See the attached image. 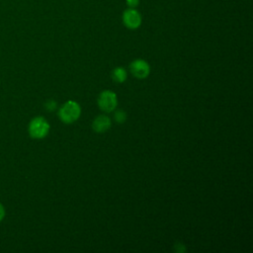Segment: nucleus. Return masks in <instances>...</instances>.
<instances>
[{
    "instance_id": "1",
    "label": "nucleus",
    "mask_w": 253,
    "mask_h": 253,
    "mask_svg": "<svg viewBox=\"0 0 253 253\" xmlns=\"http://www.w3.org/2000/svg\"><path fill=\"white\" fill-rule=\"evenodd\" d=\"M80 113V106L74 101H68L59 109L58 117L63 123L71 124L79 118Z\"/></svg>"
},
{
    "instance_id": "2",
    "label": "nucleus",
    "mask_w": 253,
    "mask_h": 253,
    "mask_svg": "<svg viewBox=\"0 0 253 253\" xmlns=\"http://www.w3.org/2000/svg\"><path fill=\"white\" fill-rule=\"evenodd\" d=\"M49 131V125L42 117L34 118L29 125V133L33 138H43Z\"/></svg>"
},
{
    "instance_id": "3",
    "label": "nucleus",
    "mask_w": 253,
    "mask_h": 253,
    "mask_svg": "<svg viewBox=\"0 0 253 253\" xmlns=\"http://www.w3.org/2000/svg\"><path fill=\"white\" fill-rule=\"evenodd\" d=\"M123 23L128 29H137L141 24V16L135 8H128L123 13Z\"/></svg>"
},
{
    "instance_id": "4",
    "label": "nucleus",
    "mask_w": 253,
    "mask_h": 253,
    "mask_svg": "<svg viewBox=\"0 0 253 253\" xmlns=\"http://www.w3.org/2000/svg\"><path fill=\"white\" fill-rule=\"evenodd\" d=\"M98 105L105 112L113 111L117 106V96L113 91L106 90L102 92L98 99Z\"/></svg>"
},
{
    "instance_id": "5",
    "label": "nucleus",
    "mask_w": 253,
    "mask_h": 253,
    "mask_svg": "<svg viewBox=\"0 0 253 253\" xmlns=\"http://www.w3.org/2000/svg\"><path fill=\"white\" fill-rule=\"evenodd\" d=\"M129 69H130V72L132 73V75L139 79L147 77L149 74V71H150V67H149L148 63L143 59L133 60L129 65Z\"/></svg>"
},
{
    "instance_id": "6",
    "label": "nucleus",
    "mask_w": 253,
    "mask_h": 253,
    "mask_svg": "<svg viewBox=\"0 0 253 253\" xmlns=\"http://www.w3.org/2000/svg\"><path fill=\"white\" fill-rule=\"evenodd\" d=\"M111 126V120L109 117L104 116V115H100L98 116L93 124H92V127L95 131L97 132H104L106 131L109 127Z\"/></svg>"
},
{
    "instance_id": "7",
    "label": "nucleus",
    "mask_w": 253,
    "mask_h": 253,
    "mask_svg": "<svg viewBox=\"0 0 253 253\" xmlns=\"http://www.w3.org/2000/svg\"><path fill=\"white\" fill-rule=\"evenodd\" d=\"M112 78L115 82L122 83L126 79V71L123 67H117L112 72Z\"/></svg>"
},
{
    "instance_id": "8",
    "label": "nucleus",
    "mask_w": 253,
    "mask_h": 253,
    "mask_svg": "<svg viewBox=\"0 0 253 253\" xmlns=\"http://www.w3.org/2000/svg\"><path fill=\"white\" fill-rule=\"evenodd\" d=\"M115 120L117 123H124L126 120V114L123 110H119L115 113Z\"/></svg>"
},
{
    "instance_id": "9",
    "label": "nucleus",
    "mask_w": 253,
    "mask_h": 253,
    "mask_svg": "<svg viewBox=\"0 0 253 253\" xmlns=\"http://www.w3.org/2000/svg\"><path fill=\"white\" fill-rule=\"evenodd\" d=\"M128 8H136L139 4V0H126Z\"/></svg>"
},
{
    "instance_id": "10",
    "label": "nucleus",
    "mask_w": 253,
    "mask_h": 253,
    "mask_svg": "<svg viewBox=\"0 0 253 253\" xmlns=\"http://www.w3.org/2000/svg\"><path fill=\"white\" fill-rule=\"evenodd\" d=\"M45 107H46V109L48 110V111H53L55 108H56V103L54 102V101H52V100H50V101H48V102H46L45 103Z\"/></svg>"
},
{
    "instance_id": "11",
    "label": "nucleus",
    "mask_w": 253,
    "mask_h": 253,
    "mask_svg": "<svg viewBox=\"0 0 253 253\" xmlns=\"http://www.w3.org/2000/svg\"><path fill=\"white\" fill-rule=\"evenodd\" d=\"M4 216H5V209L2 206V204L0 203V221L4 218Z\"/></svg>"
}]
</instances>
